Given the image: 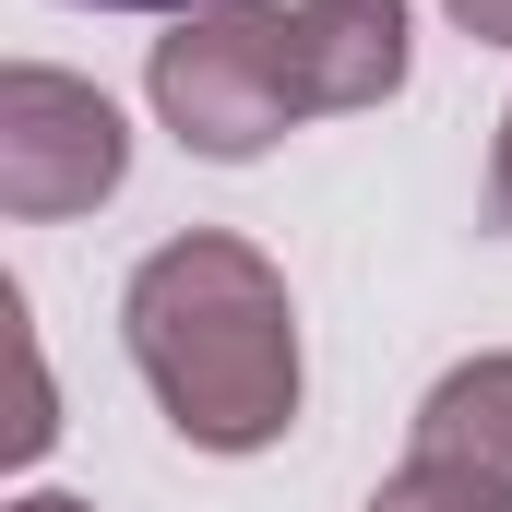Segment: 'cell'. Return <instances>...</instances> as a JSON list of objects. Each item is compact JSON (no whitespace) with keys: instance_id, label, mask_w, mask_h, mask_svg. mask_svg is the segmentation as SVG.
<instances>
[{"instance_id":"6da1fadb","label":"cell","mask_w":512,"mask_h":512,"mask_svg":"<svg viewBox=\"0 0 512 512\" xmlns=\"http://www.w3.org/2000/svg\"><path fill=\"white\" fill-rule=\"evenodd\" d=\"M120 346L191 453H274L298 429V298L239 227H179L131 262Z\"/></svg>"},{"instance_id":"7a4b0ae2","label":"cell","mask_w":512,"mask_h":512,"mask_svg":"<svg viewBox=\"0 0 512 512\" xmlns=\"http://www.w3.org/2000/svg\"><path fill=\"white\" fill-rule=\"evenodd\" d=\"M143 96L179 131V155H203V167L274 155L286 120H310L298 108V0H203V12H179L155 36V60H143Z\"/></svg>"},{"instance_id":"3957f363","label":"cell","mask_w":512,"mask_h":512,"mask_svg":"<svg viewBox=\"0 0 512 512\" xmlns=\"http://www.w3.org/2000/svg\"><path fill=\"white\" fill-rule=\"evenodd\" d=\"M120 179H131V131L84 72H48V60L0 72V215L60 227V215H96Z\"/></svg>"},{"instance_id":"277c9868","label":"cell","mask_w":512,"mask_h":512,"mask_svg":"<svg viewBox=\"0 0 512 512\" xmlns=\"http://www.w3.org/2000/svg\"><path fill=\"white\" fill-rule=\"evenodd\" d=\"M405 0H298V108L310 120H346V108H382L405 96Z\"/></svg>"},{"instance_id":"5b68a950","label":"cell","mask_w":512,"mask_h":512,"mask_svg":"<svg viewBox=\"0 0 512 512\" xmlns=\"http://www.w3.org/2000/svg\"><path fill=\"white\" fill-rule=\"evenodd\" d=\"M405 465H429V477H453V489L512 512V346H489V358H465V370L429 382Z\"/></svg>"},{"instance_id":"8992f818","label":"cell","mask_w":512,"mask_h":512,"mask_svg":"<svg viewBox=\"0 0 512 512\" xmlns=\"http://www.w3.org/2000/svg\"><path fill=\"white\" fill-rule=\"evenodd\" d=\"M358 512H501V501H477V489H453V477H429V465H393Z\"/></svg>"},{"instance_id":"52a82bcc","label":"cell","mask_w":512,"mask_h":512,"mask_svg":"<svg viewBox=\"0 0 512 512\" xmlns=\"http://www.w3.org/2000/svg\"><path fill=\"white\" fill-rule=\"evenodd\" d=\"M441 12H453L477 48H512V0H441Z\"/></svg>"},{"instance_id":"ba28073f","label":"cell","mask_w":512,"mask_h":512,"mask_svg":"<svg viewBox=\"0 0 512 512\" xmlns=\"http://www.w3.org/2000/svg\"><path fill=\"white\" fill-rule=\"evenodd\" d=\"M489 227H512V108H501V131H489Z\"/></svg>"},{"instance_id":"9c48e42d","label":"cell","mask_w":512,"mask_h":512,"mask_svg":"<svg viewBox=\"0 0 512 512\" xmlns=\"http://www.w3.org/2000/svg\"><path fill=\"white\" fill-rule=\"evenodd\" d=\"M72 12H167V24H179V12H203V0H72Z\"/></svg>"},{"instance_id":"30bf717a","label":"cell","mask_w":512,"mask_h":512,"mask_svg":"<svg viewBox=\"0 0 512 512\" xmlns=\"http://www.w3.org/2000/svg\"><path fill=\"white\" fill-rule=\"evenodd\" d=\"M12 512H96V501H72V489H24Z\"/></svg>"}]
</instances>
